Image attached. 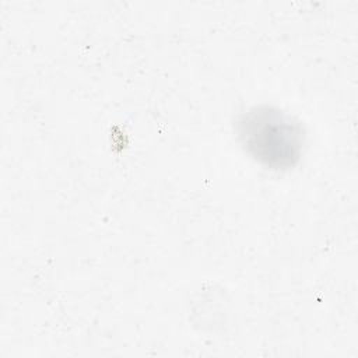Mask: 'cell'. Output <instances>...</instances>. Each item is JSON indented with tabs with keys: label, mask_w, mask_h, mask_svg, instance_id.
Here are the masks:
<instances>
[{
	"label": "cell",
	"mask_w": 358,
	"mask_h": 358,
	"mask_svg": "<svg viewBox=\"0 0 358 358\" xmlns=\"http://www.w3.org/2000/svg\"><path fill=\"white\" fill-rule=\"evenodd\" d=\"M238 133L245 150L268 168H289L301 157L302 127L280 109L270 106L249 109L238 120Z\"/></svg>",
	"instance_id": "cell-1"
}]
</instances>
